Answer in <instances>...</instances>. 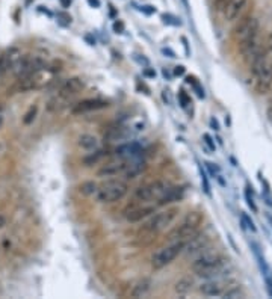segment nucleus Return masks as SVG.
I'll return each instance as SVG.
<instances>
[{"label": "nucleus", "instance_id": "1", "mask_svg": "<svg viewBox=\"0 0 272 299\" xmlns=\"http://www.w3.org/2000/svg\"><path fill=\"white\" fill-rule=\"evenodd\" d=\"M228 264V258L218 252H210L207 249H204L203 252L198 254L197 260L192 263V271L203 278H219Z\"/></svg>", "mask_w": 272, "mask_h": 299}, {"label": "nucleus", "instance_id": "2", "mask_svg": "<svg viewBox=\"0 0 272 299\" xmlns=\"http://www.w3.org/2000/svg\"><path fill=\"white\" fill-rule=\"evenodd\" d=\"M129 192V186L121 180H111L106 181L101 187L97 189L95 196L98 203H115Z\"/></svg>", "mask_w": 272, "mask_h": 299}, {"label": "nucleus", "instance_id": "3", "mask_svg": "<svg viewBox=\"0 0 272 299\" xmlns=\"http://www.w3.org/2000/svg\"><path fill=\"white\" fill-rule=\"evenodd\" d=\"M183 246L185 242H173L171 245H166L162 249H159L157 252H154L153 258H151V266L154 269H162L165 266H168L169 263H173L182 252H183Z\"/></svg>", "mask_w": 272, "mask_h": 299}, {"label": "nucleus", "instance_id": "4", "mask_svg": "<svg viewBox=\"0 0 272 299\" xmlns=\"http://www.w3.org/2000/svg\"><path fill=\"white\" fill-rule=\"evenodd\" d=\"M166 189H168V184L165 181L156 180L153 183H147L136 187L133 192V198L141 203H147V201H151V199H159Z\"/></svg>", "mask_w": 272, "mask_h": 299}, {"label": "nucleus", "instance_id": "5", "mask_svg": "<svg viewBox=\"0 0 272 299\" xmlns=\"http://www.w3.org/2000/svg\"><path fill=\"white\" fill-rule=\"evenodd\" d=\"M179 210L177 209H169V210H163V212H159L156 215H153L144 225V230L145 231H150V233H157L163 228H166L169 224H171L176 216H177Z\"/></svg>", "mask_w": 272, "mask_h": 299}, {"label": "nucleus", "instance_id": "6", "mask_svg": "<svg viewBox=\"0 0 272 299\" xmlns=\"http://www.w3.org/2000/svg\"><path fill=\"white\" fill-rule=\"evenodd\" d=\"M153 213H156V206L142 203L141 206L127 207L123 215H124L126 221H129V222H139V221H142V219L150 218Z\"/></svg>", "mask_w": 272, "mask_h": 299}, {"label": "nucleus", "instance_id": "7", "mask_svg": "<svg viewBox=\"0 0 272 299\" xmlns=\"http://www.w3.org/2000/svg\"><path fill=\"white\" fill-rule=\"evenodd\" d=\"M209 243H210V238L198 231L197 235H194L191 239L185 242L183 251L189 255H198L200 252L209 248Z\"/></svg>", "mask_w": 272, "mask_h": 299}, {"label": "nucleus", "instance_id": "8", "mask_svg": "<svg viewBox=\"0 0 272 299\" xmlns=\"http://www.w3.org/2000/svg\"><path fill=\"white\" fill-rule=\"evenodd\" d=\"M230 283L227 280L221 278H210L207 283H204L200 286V292L204 296H222V293L230 287Z\"/></svg>", "mask_w": 272, "mask_h": 299}, {"label": "nucleus", "instance_id": "9", "mask_svg": "<svg viewBox=\"0 0 272 299\" xmlns=\"http://www.w3.org/2000/svg\"><path fill=\"white\" fill-rule=\"evenodd\" d=\"M254 80H256V91L259 94H265L271 89V86H272V60L268 59L265 68L262 70V73L257 77H254Z\"/></svg>", "mask_w": 272, "mask_h": 299}, {"label": "nucleus", "instance_id": "10", "mask_svg": "<svg viewBox=\"0 0 272 299\" xmlns=\"http://www.w3.org/2000/svg\"><path fill=\"white\" fill-rule=\"evenodd\" d=\"M109 103L105 102V100H98V98H86V100H82L79 102L73 109L71 112L79 115V114H85V112H92V111H98V109H105L108 108Z\"/></svg>", "mask_w": 272, "mask_h": 299}, {"label": "nucleus", "instance_id": "11", "mask_svg": "<svg viewBox=\"0 0 272 299\" xmlns=\"http://www.w3.org/2000/svg\"><path fill=\"white\" fill-rule=\"evenodd\" d=\"M248 5V0H230L228 5L224 9V15L227 21H234L241 17Z\"/></svg>", "mask_w": 272, "mask_h": 299}, {"label": "nucleus", "instance_id": "12", "mask_svg": "<svg viewBox=\"0 0 272 299\" xmlns=\"http://www.w3.org/2000/svg\"><path fill=\"white\" fill-rule=\"evenodd\" d=\"M83 88H85V82L80 77H70V79H67L62 83V86L59 89V94L62 97H70V95H76Z\"/></svg>", "mask_w": 272, "mask_h": 299}, {"label": "nucleus", "instance_id": "13", "mask_svg": "<svg viewBox=\"0 0 272 299\" xmlns=\"http://www.w3.org/2000/svg\"><path fill=\"white\" fill-rule=\"evenodd\" d=\"M185 196V189L180 186H168V189L163 192V195L157 199L159 206H165L174 201H182Z\"/></svg>", "mask_w": 272, "mask_h": 299}, {"label": "nucleus", "instance_id": "14", "mask_svg": "<svg viewBox=\"0 0 272 299\" xmlns=\"http://www.w3.org/2000/svg\"><path fill=\"white\" fill-rule=\"evenodd\" d=\"M129 162L123 160V162H114V163H109V165H105L103 168H100L97 171V176L98 177H115L118 174H123L127 168Z\"/></svg>", "mask_w": 272, "mask_h": 299}, {"label": "nucleus", "instance_id": "15", "mask_svg": "<svg viewBox=\"0 0 272 299\" xmlns=\"http://www.w3.org/2000/svg\"><path fill=\"white\" fill-rule=\"evenodd\" d=\"M147 170V163L142 160H136V162H129L126 171L123 173L126 176V179H136L145 173Z\"/></svg>", "mask_w": 272, "mask_h": 299}, {"label": "nucleus", "instance_id": "16", "mask_svg": "<svg viewBox=\"0 0 272 299\" xmlns=\"http://www.w3.org/2000/svg\"><path fill=\"white\" fill-rule=\"evenodd\" d=\"M130 136V131L126 127H112L108 133H105V141L108 142H121Z\"/></svg>", "mask_w": 272, "mask_h": 299}, {"label": "nucleus", "instance_id": "17", "mask_svg": "<svg viewBox=\"0 0 272 299\" xmlns=\"http://www.w3.org/2000/svg\"><path fill=\"white\" fill-rule=\"evenodd\" d=\"M79 147L86 150V151H91V150H95L98 147V141L94 135H89V133H83V135L79 136V141H77Z\"/></svg>", "mask_w": 272, "mask_h": 299}, {"label": "nucleus", "instance_id": "18", "mask_svg": "<svg viewBox=\"0 0 272 299\" xmlns=\"http://www.w3.org/2000/svg\"><path fill=\"white\" fill-rule=\"evenodd\" d=\"M151 289V281L150 280H142L136 284L132 290V298H141L144 295H147Z\"/></svg>", "mask_w": 272, "mask_h": 299}, {"label": "nucleus", "instance_id": "19", "mask_svg": "<svg viewBox=\"0 0 272 299\" xmlns=\"http://www.w3.org/2000/svg\"><path fill=\"white\" fill-rule=\"evenodd\" d=\"M183 222H186V224H189V225H192V227L201 228V225H203V222H204V215H203L201 212H189V213L185 216Z\"/></svg>", "mask_w": 272, "mask_h": 299}, {"label": "nucleus", "instance_id": "20", "mask_svg": "<svg viewBox=\"0 0 272 299\" xmlns=\"http://www.w3.org/2000/svg\"><path fill=\"white\" fill-rule=\"evenodd\" d=\"M245 296V292L239 287V286H230L221 298L224 299H239V298H244Z\"/></svg>", "mask_w": 272, "mask_h": 299}, {"label": "nucleus", "instance_id": "21", "mask_svg": "<svg viewBox=\"0 0 272 299\" xmlns=\"http://www.w3.org/2000/svg\"><path fill=\"white\" fill-rule=\"evenodd\" d=\"M97 189H98V186H97L95 181H83V183L79 186V192H80L82 195H85V196L94 195V193L97 192Z\"/></svg>", "mask_w": 272, "mask_h": 299}, {"label": "nucleus", "instance_id": "22", "mask_svg": "<svg viewBox=\"0 0 272 299\" xmlns=\"http://www.w3.org/2000/svg\"><path fill=\"white\" fill-rule=\"evenodd\" d=\"M191 290H192V281L188 280V278H183V280H180V281L176 284V292H177L179 295H186V293H189Z\"/></svg>", "mask_w": 272, "mask_h": 299}, {"label": "nucleus", "instance_id": "23", "mask_svg": "<svg viewBox=\"0 0 272 299\" xmlns=\"http://www.w3.org/2000/svg\"><path fill=\"white\" fill-rule=\"evenodd\" d=\"M37 111H38V109H37V106L30 108V109H29V112H27V114L24 115V118H23V122H24V124H30V122H32L33 120H35V117H37Z\"/></svg>", "mask_w": 272, "mask_h": 299}, {"label": "nucleus", "instance_id": "24", "mask_svg": "<svg viewBox=\"0 0 272 299\" xmlns=\"http://www.w3.org/2000/svg\"><path fill=\"white\" fill-rule=\"evenodd\" d=\"M186 82H188V83H192V86L195 88V91H197L198 97H204V89H203V88H200V85L195 82V79H194V77H188V79H186Z\"/></svg>", "mask_w": 272, "mask_h": 299}, {"label": "nucleus", "instance_id": "25", "mask_svg": "<svg viewBox=\"0 0 272 299\" xmlns=\"http://www.w3.org/2000/svg\"><path fill=\"white\" fill-rule=\"evenodd\" d=\"M179 100H180V105H182L183 108H186L188 105H191V98L186 95L185 91H180V92H179Z\"/></svg>", "mask_w": 272, "mask_h": 299}, {"label": "nucleus", "instance_id": "26", "mask_svg": "<svg viewBox=\"0 0 272 299\" xmlns=\"http://www.w3.org/2000/svg\"><path fill=\"white\" fill-rule=\"evenodd\" d=\"M242 222H245V224H247V227H248L251 231H256V230H257V228H256V225H254V222H253V221H251V219H250V218H248L245 213H242Z\"/></svg>", "mask_w": 272, "mask_h": 299}, {"label": "nucleus", "instance_id": "27", "mask_svg": "<svg viewBox=\"0 0 272 299\" xmlns=\"http://www.w3.org/2000/svg\"><path fill=\"white\" fill-rule=\"evenodd\" d=\"M228 2H230V0H215V6H216L218 11H224L225 6L228 5Z\"/></svg>", "mask_w": 272, "mask_h": 299}, {"label": "nucleus", "instance_id": "28", "mask_svg": "<svg viewBox=\"0 0 272 299\" xmlns=\"http://www.w3.org/2000/svg\"><path fill=\"white\" fill-rule=\"evenodd\" d=\"M245 196H247V203H248V206L256 212L257 210V207H256V204H254V199H253V195H250V190H247L245 192Z\"/></svg>", "mask_w": 272, "mask_h": 299}, {"label": "nucleus", "instance_id": "29", "mask_svg": "<svg viewBox=\"0 0 272 299\" xmlns=\"http://www.w3.org/2000/svg\"><path fill=\"white\" fill-rule=\"evenodd\" d=\"M174 74L176 76H183L185 74V66L183 65H177L174 68Z\"/></svg>", "mask_w": 272, "mask_h": 299}, {"label": "nucleus", "instance_id": "30", "mask_svg": "<svg viewBox=\"0 0 272 299\" xmlns=\"http://www.w3.org/2000/svg\"><path fill=\"white\" fill-rule=\"evenodd\" d=\"M123 29H124L123 21H117V23L114 24V30H115L117 33H123Z\"/></svg>", "mask_w": 272, "mask_h": 299}, {"label": "nucleus", "instance_id": "31", "mask_svg": "<svg viewBox=\"0 0 272 299\" xmlns=\"http://www.w3.org/2000/svg\"><path fill=\"white\" fill-rule=\"evenodd\" d=\"M204 139H206V144L209 145V148L213 151L215 150V144H213V141H212V138L209 136V135H204Z\"/></svg>", "mask_w": 272, "mask_h": 299}, {"label": "nucleus", "instance_id": "32", "mask_svg": "<svg viewBox=\"0 0 272 299\" xmlns=\"http://www.w3.org/2000/svg\"><path fill=\"white\" fill-rule=\"evenodd\" d=\"M268 53H272V32L269 33V37H268Z\"/></svg>", "mask_w": 272, "mask_h": 299}, {"label": "nucleus", "instance_id": "33", "mask_svg": "<svg viewBox=\"0 0 272 299\" xmlns=\"http://www.w3.org/2000/svg\"><path fill=\"white\" fill-rule=\"evenodd\" d=\"M89 2V5L91 6H95V8H98L100 6V0H88Z\"/></svg>", "mask_w": 272, "mask_h": 299}, {"label": "nucleus", "instance_id": "34", "mask_svg": "<svg viewBox=\"0 0 272 299\" xmlns=\"http://www.w3.org/2000/svg\"><path fill=\"white\" fill-rule=\"evenodd\" d=\"M5 225H6V219H5V216L0 215V228H3Z\"/></svg>", "mask_w": 272, "mask_h": 299}, {"label": "nucleus", "instance_id": "35", "mask_svg": "<svg viewBox=\"0 0 272 299\" xmlns=\"http://www.w3.org/2000/svg\"><path fill=\"white\" fill-rule=\"evenodd\" d=\"M268 118H269V121L272 122V103H271V106L268 108Z\"/></svg>", "mask_w": 272, "mask_h": 299}, {"label": "nucleus", "instance_id": "36", "mask_svg": "<svg viewBox=\"0 0 272 299\" xmlns=\"http://www.w3.org/2000/svg\"><path fill=\"white\" fill-rule=\"evenodd\" d=\"M144 74H145V76H148V77H154V76H156V73H154V71H151V70H147Z\"/></svg>", "mask_w": 272, "mask_h": 299}, {"label": "nucleus", "instance_id": "37", "mask_svg": "<svg viewBox=\"0 0 272 299\" xmlns=\"http://www.w3.org/2000/svg\"><path fill=\"white\" fill-rule=\"evenodd\" d=\"M210 124H212V127H213L215 130H219V125H218L216 120H212V121H210Z\"/></svg>", "mask_w": 272, "mask_h": 299}, {"label": "nucleus", "instance_id": "38", "mask_svg": "<svg viewBox=\"0 0 272 299\" xmlns=\"http://www.w3.org/2000/svg\"><path fill=\"white\" fill-rule=\"evenodd\" d=\"M64 6H70V0H61Z\"/></svg>", "mask_w": 272, "mask_h": 299}, {"label": "nucleus", "instance_id": "39", "mask_svg": "<svg viewBox=\"0 0 272 299\" xmlns=\"http://www.w3.org/2000/svg\"><path fill=\"white\" fill-rule=\"evenodd\" d=\"M0 125H2V117H0Z\"/></svg>", "mask_w": 272, "mask_h": 299}]
</instances>
